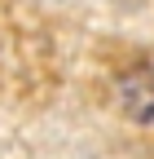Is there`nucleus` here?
Instances as JSON below:
<instances>
[{"label": "nucleus", "instance_id": "obj_1", "mask_svg": "<svg viewBox=\"0 0 154 159\" xmlns=\"http://www.w3.org/2000/svg\"><path fill=\"white\" fill-rule=\"evenodd\" d=\"M119 102L132 119L154 124V71H128L119 80Z\"/></svg>", "mask_w": 154, "mask_h": 159}]
</instances>
